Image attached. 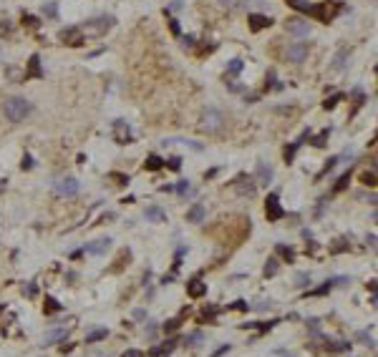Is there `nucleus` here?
I'll list each match as a JSON object with an SVG mask.
<instances>
[{
	"instance_id": "obj_1",
	"label": "nucleus",
	"mask_w": 378,
	"mask_h": 357,
	"mask_svg": "<svg viewBox=\"0 0 378 357\" xmlns=\"http://www.w3.org/2000/svg\"><path fill=\"white\" fill-rule=\"evenodd\" d=\"M5 118L8 121H13V124H18V121H23V118L33 111V106L25 101V98H20V96H15V98H8L5 101Z\"/></svg>"
},
{
	"instance_id": "obj_2",
	"label": "nucleus",
	"mask_w": 378,
	"mask_h": 357,
	"mask_svg": "<svg viewBox=\"0 0 378 357\" xmlns=\"http://www.w3.org/2000/svg\"><path fill=\"white\" fill-rule=\"evenodd\" d=\"M113 23H116V20H113L111 15H98V18H94V20H89L86 25H81V33L84 35H103L108 28H113Z\"/></svg>"
},
{
	"instance_id": "obj_3",
	"label": "nucleus",
	"mask_w": 378,
	"mask_h": 357,
	"mask_svg": "<svg viewBox=\"0 0 378 357\" xmlns=\"http://www.w3.org/2000/svg\"><path fill=\"white\" fill-rule=\"evenodd\" d=\"M224 126V116H222V111H217V108H207L204 113H202V129L204 131H219Z\"/></svg>"
},
{
	"instance_id": "obj_4",
	"label": "nucleus",
	"mask_w": 378,
	"mask_h": 357,
	"mask_svg": "<svg viewBox=\"0 0 378 357\" xmlns=\"http://www.w3.org/2000/svg\"><path fill=\"white\" fill-rule=\"evenodd\" d=\"M265 214H268V221H278V219L285 216L278 194H270V196H268V202H265Z\"/></svg>"
},
{
	"instance_id": "obj_5",
	"label": "nucleus",
	"mask_w": 378,
	"mask_h": 357,
	"mask_svg": "<svg viewBox=\"0 0 378 357\" xmlns=\"http://www.w3.org/2000/svg\"><path fill=\"white\" fill-rule=\"evenodd\" d=\"M84 38H86V35L81 33V28H76V25H73V28H63V30H61V41H63L66 46H73V48H76V46H81V43H84Z\"/></svg>"
},
{
	"instance_id": "obj_6",
	"label": "nucleus",
	"mask_w": 378,
	"mask_h": 357,
	"mask_svg": "<svg viewBox=\"0 0 378 357\" xmlns=\"http://www.w3.org/2000/svg\"><path fill=\"white\" fill-rule=\"evenodd\" d=\"M56 191H58L61 196H76V194H79V179H73V176L58 179V181H56Z\"/></svg>"
},
{
	"instance_id": "obj_7",
	"label": "nucleus",
	"mask_w": 378,
	"mask_h": 357,
	"mask_svg": "<svg viewBox=\"0 0 378 357\" xmlns=\"http://www.w3.org/2000/svg\"><path fill=\"white\" fill-rule=\"evenodd\" d=\"M232 186H235V191L240 194V196H247V199H250V196H255V191H257V186L252 184V179L250 176H237L235 181H232Z\"/></svg>"
},
{
	"instance_id": "obj_8",
	"label": "nucleus",
	"mask_w": 378,
	"mask_h": 357,
	"mask_svg": "<svg viewBox=\"0 0 378 357\" xmlns=\"http://www.w3.org/2000/svg\"><path fill=\"white\" fill-rule=\"evenodd\" d=\"M287 33L292 35V38H308L310 35V25L305 23V20H300V18H292V20H287Z\"/></svg>"
},
{
	"instance_id": "obj_9",
	"label": "nucleus",
	"mask_w": 378,
	"mask_h": 357,
	"mask_svg": "<svg viewBox=\"0 0 378 357\" xmlns=\"http://www.w3.org/2000/svg\"><path fill=\"white\" fill-rule=\"evenodd\" d=\"M113 139H116L119 143H129L131 141V129H129L126 121H121V118L113 121Z\"/></svg>"
},
{
	"instance_id": "obj_10",
	"label": "nucleus",
	"mask_w": 378,
	"mask_h": 357,
	"mask_svg": "<svg viewBox=\"0 0 378 357\" xmlns=\"http://www.w3.org/2000/svg\"><path fill=\"white\" fill-rule=\"evenodd\" d=\"M285 56H287V61H290V63H302V61L308 58V46H305V43H295V46H290V48H287V53H285Z\"/></svg>"
},
{
	"instance_id": "obj_11",
	"label": "nucleus",
	"mask_w": 378,
	"mask_h": 357,
	"mask_svg": "<svg viewBox=\"0 0 378 357\" xmlns=\"http://www.w3.org/2000/svg\"><path fill=\"white\" fill-rule=\"evenodd\" d=\"M108 247H111V239H108V236H101L98 242L86 244V249H84V252H86V254H96V257H98V254H103Z\"/></svg>"
},
{
	"instance_id": "obj_12",
	"label": "nucleus",
	"mask_w": 378,
	"mask_h": 357,
	"mask_svg": "<svg viewBox=\"0 0 378 357\" xmlns=\"http://www.w3.org/2000/svg\"><path fill=\"white\" fill-rule=\"evenodd\" d=\"M187 292H189V297H192V299H199V297L207 294V285H204L202 280H189Z\"/></svg>"
},
{
	"instance_id": "obj_13",
	"label": "nucleus",
	"mask_w": 378,
	"mask_h": 357,
	"mask_svg": "<svg viewBox=\"0 0 378 357\" xmlns=\"http://www.w3.org/2000/svg\"><path fill=\"white\" fill-rule=\"evenodd\" d=\"M247 20H250V30H252V33H260L262 28H270V25H273V18H268V15H250Z\"/></svg>"
},
{
	"instance_id": "obj_14",
	"label": "nucleus",
	"mask_w": 378,
	"mask_h": 357,
	"mask_svg": "<svg viewBox=\"0 0 378 357\" xmlns=\"http://www.w3.org/2000/svg\"><path fill=\"white\" fill-rule=\"evenodd\" d=\"M305 13H310L313 18H318V20H323V23L333 20V18H330V13H328V5H325V3H318V5H308V10H305Z\"/></svg>"
},
{
	"instance_id": "obj_15",
	"label": "nucleus",
	"mask_w": 378,
	"mask_h": 357,
	"mask_svg": "<svg viewBox=\"0 0 378 357\" xmlns=\"http://www.w3.org/2000/svg\"><path fill=\"white\" fill-rule=\"evenodd\" d=\"M257 179H260V184H265V186H268V184L273 181V169H270L268 164H265V161H260V164H257Z\"/></svg>"
},
{
	"instance_id": "obj_16",
	"label": "nucleus",
	"mask_w": 378,
	"mask_h": 357,
	"mask_svg": "<svg viewBox=\"0 0 378 357\" xmlns=\"http://www.w3.org/2000/svg\"><path fill=\"white\" fill-rule=\"evenodd\" d=\"M204 214H207V212H204V207H202V204H194L192 209L187 212V221H192V224H199V221L204 219Z\"/></svg>"
},
{
	"instance_id": "obj_17",
	"label": "nucleus",
	"mask_w": 378,
	"mask_h": 357,
	"mask_svg": "<svg viewBox=\"0 0 378 357\" xmlns=\"http://www.w3.org/2000/svg\"><path fill=\"white\" fill-rule=\"evenodd\" d=\"M144 216H146L149 221H164V219H167V214H164L159 207H146V209H144Z\"/></svg>"
},
{
	"instance_id": "obj_18",
	"label": "nucleus",
	"mask_w": 378,
	"mask_h": 357,
	"mask_svg": "<svg viewBox=\"0 0 378 357\" xmlns=\"http://www.w3.org/2000/svg\"><path fill=\"white\" fill-rule=\"evenodd\" d=\"M25 75H30V78H41V75H43V73H41V61H38V56H33V58H30Z\"/></svg>"
},
{
	"instance_id": "obj_19",
	"label": "nucleus",
	"mask_w": 378,
	"mask_h": 357,
	"mask_svg": "<svg viewBox=\"0 0 378 357\" xmlns=\"http://www.w3.org/2000/svg\"><path fill=\"white\" fill-rule=\"evenodd\" d=\"M108 337V330L106 327H98V330H91L89 335H86V342H101V340H106Z\"/></svg>"
},
{
	"instance_id": "obj_20",
	"label": "nucleus",
	"mask_w": 378,
	"mask_h": 357,
	"mask_svg": "<svg viewBox=\"0 0 378 357\" xmlns=\"http://www.w3.org/2000/svg\"><path fill=\"white\" fill-rule=\"evenodd\" d=\"M164 166V158H159V156H149L146 158V164H144V169L146 171H159Z\"/></svg>"
},
{
	"instance_id": "obj_21",
	"label": "nucleus",
	"mask_w": 378,
	"mask_h": 357,
	"mask_svg": "<svg viewBox=\"0 0 378 357\" xmlns=\"http://www.w3.org/2000/svg\"><path fill=\"white\" fill-rule=\"evenodd\" d=\"M219 5H224L227 10H242L247 5V0H219Z\"/></svg>"
},
{
	"instance_id": "obj_22",
	"label": "nucleus",
	"mask_w": 378,
	"mask_h": 357,
	"mask_svg": "<svg viewBox=\"0 0 378 357\" xmlns=\"http://www.w3.org/2000/svg\"><path fill=\"white\" fill-rule=\"evenodd\" d=\"M275 252H278V254H280L283 259H287V262H292V259H295V249H292V247L278 244V247H275Z\"/></svg>"
},
{
	"instance_id": "obj_23",
	"label": "nucleus",
	"mask_w": 378,
	"mask_h": 357,
	"mask_svg": "<svg viewBox=\"0 0 378 357\" xmlns=\"http://www.w3.org/2000/svg\"><path fill=\"white\" fill-rule=\"evenodd\" d=\"M61 309H63V304H61L56 297H46V312L53 314V312H61Z\"/></svg>"
},
{
	"instance_id": "obj_24",
	"label": "nucleus",
	"mask_w": 378,
	"mask_h": 357,
	"mask_svg": "<svg viewBox=\"0 0 378 357\" xmlns=\"http://www.w3.org/2000/svg\"><path fill=\"white\" fill-rule=\"evenodd\" d=\"M325 350H330V352H343V350H348V342H333V340H325Z\"/></svg>"
},
{
	"instance_id": "obj_25",
	"label": "nucleus",
	"mask_w": 378,
	"mask_h": 357,
	"mask_svg": "<svg viewBox=\"0 0 378 357\" xmlns=\"http://www.w3.org/2000/svg\"><path fill=\"white\" fill-rule=\"evenodd\" d=\"M240 71H242V61H240V58H235V61L227 63V73H230V75H240Z\"/></svg>"
},
{
	"instance_id": "obj_26",
	"label": "nucleus",
	"mask_w": 378,
	"mask_h": 357,
	"mask_svg": "<svg viewBox=\"0 0 378 357\" xmlns=\"http://www.w3.org/2000/svg\"><path fill=\"white\" fill-rule=\"evenodd\" d=\"M278 274V259L273 257L268 264H265V277H275Z\"/></svg>"
},
{
	"instance_id": "obj_27",
	"label": "nucleus",
	"mask_w": 378,
	"mask_h": 357,
	"mask_svg": "<svg viewBox=\"0 0 378 357\" xmlns=\"http://www.w3.org/2000/svg\"><path fill=\"white\" fill-rule=\"evenodd\" d=\"M199 342H202V332H192V335H189V337L184 340V345H187V347H197Z\"/></svg>"
},
{
	"instance_id": "obj_28",
	"label": "nucleus",
	"mask_w": 378,
	"mask_h": 357,
	"mask_svg": "<svg viewBox=\"0 0 378 357\" xmlns=\"http://www.w3.org/2000/svg\"><path fill=\"white\" fill-rule=\"evenodd\" d=\"M348 181H351V174H343V176H340V181L333 186V191H335V194H340V191H343V189L348 186Z\"/></svg>"
},
{
	"instance_id": "obj_29",
	"label": "nucleus",
	"mask_w": 378,
	"mask_h": 357,
	"mask_svg": "<svg viewBox=\"0 0 378 357\" xmlns=\"http://www.w3.org/2000/svg\"><path fill=\"white\" fill-rule=\"evenodd\" d=\"M43 15H48L51 20H53V18H58V5H56V3H48V5H43Z\"/></svg>"
},
{
	"instance_id": "obj_30",
	"label": "nucleus",
	"mask_w": 378,
	"mask_h": 357,
	"mask_svg": "<svg viewBox=\"0 0 378 357\" xmlns=\"http://www.w3.org/2000/svg\"><path fill=\"white\" fill-rule=\"evenodd\" d=\"M295 285H297V287H305V285H310V274H308V272H300V274L295 277Z\"/></svg>"
},
{
	"instance_id": "obj_31",
	"label": "nucleus",
	"mask_w": 378,
	"mask_h": 357,
	"mask_svg": "<svg viewBox=\"0 0 378 357\" xmlns=\"http://www.w3.org/2000/svg\"><path fill=\"white\" fill-rule=\"evenodd\" d=\"M61 337H66V330H56V332H51V335H48V340H46L43 345H53V342H58Z\"/></svg>"
},
{
	"instance_id": "obj_32",
	"label": "nucleus",
	"mask_w": 378,
	"mask_h": 357,
	"mask_svg": "<svg viewBox=\"0 0 378 357\" xmlns=\"http://www.w3.org/2000/svg\"><path fill=\"white\" fill-rule=\"evenodd\" d=\"M287 5H292L295 10H308V0H287Z\"/></svg>"
},
{
	"instance_id": "obj_33",
	"label": "nucleus",
	"mask_w": 378,
	"mask_h": 357,
	"mask_svg": "<svg viewBox=\"0 0 378 357\" xmlns=\"http://www.w3.org/2000/svg\"><path fill=\"white\" fill-rule=\"evenodd\" d=\"M346 58H348V51H340L338 58L333 61V68H343V66H346Z\"/></svg>"
},
{
	"instance_id": "obj_34",
	"label": "nucleus",
	"mask_w": 378,
	"mask_h": 357,
	"mask_svg": "<svg viewBox=\"0 0 378 357\" xmlns=\"http://www.w3.org/2000/svg\"><path fill=\"white\" fill-rule=\"evenodd\" d=\"M340 101H343V96H340V93H335V96H330V101H325L323 106H325V108L330 111V108H335V106H338Z\"/></svg>"
},
{
	"instance_id": "obj_35",
	"label": "nucleus",
	"mask_w": 378,
	"mask_h": 357,
	"mask_svg": "<svg viewBox=\"0 0 378 357\" xmlns=\"http://www.w3.org/2000/svg\"><path fill=\"white\" fill-rule=\"evenodd\" d=\"M179 325H182V320H179V317H174V320H169L164 325V332H174V330H179Z\"/></svg>"
},
{
	"instance_id": "obj_36",
	"label": "nucleus",
	"mask_w": 378,
	"mask_h": 357,
	"mask_svg": "<svg viewBox=\"0 0 378 357\" xmlns=\"http://www.w3.org/2000/svg\"><path fill=\"white\" fill-rule=\"evenodd\" d=\"M330 287H333V282H325L323 287H318V289H313L310 294H313V297H320V294H328V292H330Z\"/></svg>"
},
{
	"instance_id": "obj_37",
	"label": "nucleus",
	"mask_w": 378,
	"mask_h": 357,
	"mask_svg": "<svg viewBox=\"0 0 378 357\" xmlns=\"http://www.w3.org/2000/svg\"><path fill=\"white\" fill-rule=\"evenodd\" d=\"M297 146H300V141H297V143H292V146H287V148H285V161H287V164H290V161H292V156H295V151H297Z\"/></svg>"
},
{
	"instance_id": "obj_38",
	"label": "nucleus",
	"mask_w": 378,
	"mask_h": 357,
	"mask_svg": "<svg viewBox=\"0 0 378 357\" xmlns=\"http://www.w3.org/2000/svg\"><path fill=\"white\" fill-rule=\"evenodd\" d=\"M361 181L368 184V186H376V174H373V171H366V174L361 176Z\"/></svg>"
},
{
	"instance_id": "obj_39",
	"label": "nucleus",
	"mask_w": 378,
	"mask_h": 357,
	"mask_svg": "<svg viewBox=\"0 0 378 357\" xmlns=\"http://www.w3.org/2000/svg\"><path fill=\"white\" fill-rule=\"evenodd\" d=\"M182 46L184 48H194V35H182Z\"/></svg>"
},
{
	"instance_id": "obj_40",
	"label": "nucleus",
	"mask_w": 378,
	"mask_h": 357,
	"mask_svg": "<svg viewBox=\"0 0 378 357\" xmlns=\"http://www.w3.org/2000/svg\"><path fill=\"white\" fill-rule=\"evenodd\" d=\"M169 28H172V33H174L177 38H182V30H179V23H177L174 18H169Z\"/></svg>"
},
{
	"instance_id": "obj_41",
	"label": "nucleus",
	"mask_w": 378,
	"mask_h": 357,
	"mask_svg": "<svg viewBox=\"0 0 378 357\" xmlns=\"http://www.w3.org/2000/svg\"><path fill=\"white\" fill-rule=\"evenodd\" d=\"M325 139H328V131H323V134L313 141V146H318V148H320V146H325Z\"/></svg>"
},
{
	"instance_id": "obj_42",
	"label": "nucleus",
	"mask_w": 378,
	"mask_h": 357,
	"mask_svg": "<svg viewBox=\"0 0 378 357\" xmlns=\"http://www.w3.org/2000/svg\"><path fill=\"white\" fill-rule=\"evenodd\" d=\"M179 166H182V158H179V156H174L172 161H169V169H172V171H177Z\"/></svg>"
},
{
	"instance_id": "obj_43",
	"label": "nucleus",
	"mask_w": 378,
	"mask_h": 357,
	"mask_svg": "<svg viewBox=\"0 0 378 357\" xmlns=\"http://www.w3.org/2000/svg\"><path fill=\"white\" fill-rule=\"evenodd\" d=\"M111 179H116L119 184H129V176H124V174H111Z\"/></svg>"
},
{
	"instance_id": "obj_44",
	"label": "nucleus",
	"mask_w": 378,
	"mask_h": 357,
	"mask_svg": "<svg viewBox=\"0 0 378 357\" xmlns=\"http://www.w3.org/2000/svg\"><path fill=\"white\" fill-rule=\"evenodd\" d=\"M23 23H28L30 28H35V25H38V20H35L33 15H23Z\"/></svg>"
},
{
	"instance_id": "obj_45",
	"label": "nucleus",
	"mask_w": 378,
	"mask_h": 357,
	"mask_svg": "<svg viewBox=\"0 0 378 357\" xmlns=\"http://www.w3.org/2000/svg\"><path fill=\"white\" fill-rule=\"evenodd\" d=\"M20 166H23V169H33V158H30L28 153H25V158H23V164H20Z\"/></svg>"
},
{
	"instance_id": "obj_46",
	"label": "nucleus",
	"mask_w": 378,
	"mask_h": 357,
	"mask_svg": "<svg viewBox=\"0 0 378 357\" xmlns=\"http://www.w3.org/2000/svg\"><path fill=\"white\" fill-rule=\"evenodd\" d=\"M121 357H141V352H139V350H126Z\"/></svg>"
},
{
	"instance_id": "obj_47",
	"label": "nucleus",
	"mask_w": 378,
	"mask_h": 357,
	"mask_svg": "<svg viewBox=\"0 0 378 357\" xmlns=\"http://www.w3.org/2000/svg\"><path fill=\"white\" fill-rule=\"evenodd\" d=\"M177 191H179V194H184V191H189V184H187V181H179V186H177Z\"/></svg>"
},
{
	"instance_id": "obj_48",
	"label": "nucleus",
	"mask_w": 378,
	"mask_h": 357,
	"mask_svg": "<svg viewBox=\"0 0 378 357\" xmlns=\"http://www.w3.org/2000/svg\"><path fill=\"white\" fill-rule=\"evenodd\" d=\"M224 352H230V345H224V347H219V350H217V352H214L212 357H219V355H224Z\"/></svg>"
},
{
	"instance_id": "obj_49",
	"label": "nucleus",
	"mask_w": 378,
	"mask_h": 357,
	"mask_svg": "<svg viewBox=\"0 0 378 357\" xmlns=\"http://www.w3.org/2000/svg\"><path fill=\"white\" fill-rule=\"evenodd\" d=\"M346 249V242H338V244H333V252H343Z\"/></svg>"
},
{
	"instance_id": "obj_50",
	"label": "nucleus",
	"mask_w": 378,
	"mask_h": 357,
	"mask_svg": "<svg viewBox=\"0 0 378 357\" xmlns=\"http://www.w3.org/2000/svg\"><path fill=\"white\" fill-rule=\"evenodd\" d=\"M134 317H136V320H144L146 312H144V309H134Z\"/></svg>"
},
{
	"instance_id": "obj_51",
	"label": "nucleus",
	"mask_w": 378,
	"mask_h": 357,
	"mask_svg": "<svg viewBox=\"0 0 378 357\" xmlns=\"http://www.w3.org/2000/svg\"><path fill=\"white\" fill-rule=\"evenodd\" d=\"M245 307H247L245 302H235V304H232V309H245Z\"/></svg>"
},
{
	"instance_id": "obj_52",
	"label": "nucleus",
	"mask_w": 378,
	"mask_h": 357,
	"mask_svg": "<svg viewBox=\"0 0 378 357\" xmlns=\"http://www.w3.org/2000/svg\"><path fill=\"white\" fill-rule=\"evenodd\" d=\"M3 186H5V179H0V191H3Z\"/></svg>"
},
{
	"instance_id": "obj_53",
	"label": "nucleus",
	"mask_w": 378,
	"mask_h": 357,
	"mask_svg": "<svg viewBox=\"0 0 378 357\" xmlns=\"http://www.w3.org/2000/svg\"><path fill=\"white\" fill-rule=\"evenodd\" d=\"M0 312H3V307H0Z\"/></svg>"
}]
</instances>
